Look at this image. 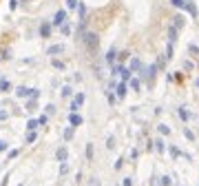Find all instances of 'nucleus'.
I'll list each match as a JSON object with an SVG mask.
<instances>
[{"label":"nucleus","mask_w":199,"mask_h":186,"mask_svg":"<svg viewBox=\"0 0 199 186\" xmlns=\"http://www.w3.org/2000/svg\"><path fill=\"white\" fill-rule=\"evenodd\" d=\"M82 42H84V46H86L91 53H95V51H97V46H100V38H97V33H86V36L82 38Z\"/></svg>","instance_id":"1"},{"label":"nucleus","mask_w":199,"mask_h":186,"mask_svg":"<svg viewBox=\"0 0 199 186\" xmlns=\"http://www.w3.org/2000/svg\"><path fill=\"white\" fill-rule=\"evenodd\" d=\"M84 100H86V95H84V93H78V95L73 98V102H71L69 111H71V113H78V111H80V106L84 104Z\"/></svg>","instance_id":"2"},{"label":"nucleus","mask_w":199,"mask_h":186,"mask_svg":"<svg viewBox=\"0 0 199 186\" xmlns=\"http://www.w3.org/2000/svg\"><path fill=\"white\" fill-rule=\"evenodd\" d=\"M64 22H66V9H58V11H56V18H53V25L62 27Z\"/></svg>","instance_id":"3"},{"label":"nucleus","mask_w":199,"mask_h":186,"mask_svg":"<svg viewBox=\"0 0 199 186\" xmlns=\"http://www.w3.org/2000/svg\"><path fill=\"white\" fill-rule=\"evenodd\" d=\"M82 122H84V118H82L80 113H69V124H71L73 129H75V126H80Z\"/></svg>","instance_id":"4"},{"label":"nucleus","mask_w":199,"mask_h":186,"mask_svg":"<svg viewBox=\"0 0 199 186\" xmlns=\"http://www.w3.org/2000/svg\"><path fill=\"white\" fill-rule=\"evenodd\" d=\"M66 157H69V149H66V146H60V149L56 151V159L62 164V162H66Z\"/></svg>","instance_id":"5"},{"label":"nucleus","mask_w":199,"mask_h":186,"mask_svg":"<svg viewBox=\"0 0 199 186\" xmlns=\"http://www.w3.org/2000/svg\"><path fill=\"white\" fill-rule=\"evenodd\" d=\"M64 51V44H51L46 49V56H58V53H62Z\"/></svg>","instance_id":"6"},{"label":"nucleus","mask_w":199,"mask_h":186,"mask_svg":"<svg viewBox=\"0 0 199 186\" xmlns=\"http://www.w3.org/2000/svg\"><path fill=\"white\" fill-rule=\"evenodd\" d=\"M124 95H126V82H119V84H117V91H115V98L122 100Z\"/></svg>","instance_id":"7"},{"label":"nucleus","mask_w":199,"mask_h":186,"mask_svg":"<svg viewBox=\"0 0 199 186\" xmlns=\"http://www.w3.org/2000/svg\"><path fill=\"white\" fill-rule=\"evenodd\" d=\"M40 36H42V38H49V36H51V25H49V22H42V25H40Z\"/></svg>","instance_id":"8"},{"label":"nucleus","mask_w":199,"mask_h":186,"mask_svg":"<svg viewBox=\"0 0 199 186\" xmlns=\"http://www.w3.org/2000/svg\"><path fill=\"white\" fill-rule=\"evenodd\" d=\"M16 95H18V98H29V95H31V89H27V86H18V89H16Z\"/></svg>","instance_id":"9"},{"label":"nucleus","mask_w":199,"mask_h":186,"mask_svg":"<svg viewBox=\"0 0 199 186\" xmlns=\"http://www.w3.org/2000/svg\"><path fill=\"white\" fill-rule=\"evenodd\" d=\"M139 69H142L139 58H133V60H131V64H129V71H131V73H135V71H139Z\"/></svg>","instance_id":"10"},{"label":"nucleus","mask_w":199,"mask_h":186,"mask_svg":"<svg viewBox=\"0 0 199 186\" xmlns=\"http://www.w3.org/2000/svg\"><path fill=\"white\" fill-rule=\"evenodd\" d=\"M175 40H177V29L170 27V29H168V44L172 46V44H175Z\"/></svg>","instance_id":"11"},{"label":"nucleus","mask_w":199,"mask_h":186,"mask_svg":"<svg viewBox=\"0 0 199 186\" xmlns=\"http://www.w3.org/2000/svg\"><path fill=\"white\" fill-rule=\"evenodd\" d=\"M115 56H117V51L111 46V49H109V53H106V62H109L111 66H115Z\"/></svg>","instance_id":"12"},{"label":"nucleus","mask_w":199,"mask_h":186,"mask_svg":"<svg viewBox=\"0 0 199 186\" xmlns=\"http://www.w3.org/2000/svg\"><path fill=\"white\" fill-rule=\"evenodd\" d=\"M9 91H11V84H9V80L0 78V93H9Z\"/></svg>","instance_id":"13"},{"label":"nucleus","mask_w":199,"mask_h":186,"mask_svg":"<svg viewBox=\"0 0 199 186\" xmlns=\"http://www.w3.org/2000/svg\"><path fill=\"white\" fill-rule=\"evenodd\" d=\"M172 20H175V22H172V25H170V27H175V29L179 31V29L184 27V18H182V16H175V18H172Z\"/></svg>","instance_id":"14"},{"label":"nucleus","mask_w":199,"mask_h":186,"mask_svg":"<svg viewBox=\"0 0 199 186\" xmlns=\"http://www.w3.org/2000/svg\"><path fill=\"white\" fill-rule=\"evenodd\" d=\"M36 140H38V133L36 131H27V144H33Z\"/></svg>","instance_id":"15"},{"label":"nucleus","mask_w":199,"mask_h":186,"mask_svg":"<svg viewBox=\"0 0 199 186\" xmlns=\"http://www.w3.org/2000/svg\"><path fill=\"white\" fill-rule=\"evenodd\" d=\"M179 118H182V120H184V122H188V120H190V113H188V111H186V109H184V106H182V109H179Z\"/></svg>","instance_id":"16"},{"label":"nucleus","mask_w":199,"mask_h":186,"mask_svg":"<svg viewBox=\"0 0 199 186\" xmlns=\"http://www.w3.org/2000/svg\"><path fill=\"white\" fill-rule=\"evenodd\" d=\"M60 31H62V36H69V33H71V25H69V22H64V25L60 27Z\"/></svg>","instance_id":"17"},{"label":"nucleus","mask_w":199,"mask_h":186,"mask_svg":"<svg viewBox=\"0 0 199 186\" xmlns=\"http://www.w3.org/2000/svg\"><path fill=\"white\" fill-rule=\"evenodd\" d=\"M71 137H73V126H66V129H64V140L69 142Z\"/></svg>","instance_id":"18"},{"label":"nucleus","mask_w":199,"mask_h":186,"mask_svg":"<svg viewBox=\"0 0 199 186\" xmlns=\"http://www.w3.org/2000/svg\"><path fill=\"white\" fill-rule=\"evenodd\" d=\"M78 13H80V20H84V13H86V5H78Z\"/></svg>","instance_id":"19"},{"label":"nucleus","mask_w":199,"mask_h":186,"mask_svg":"<svg viewBox=\"0 0 199 186\" xmlns=\"http://www.w3.org/2000/svg\"><path fill=\"white\" fill-rule=\"evenodd\" d=\"M71 95H73V89L71 86H64L62 89V98H71Z\"/></svg>","instance_id":"20"},{"label":"nucleus","mask_w":199,"mask_h":186,"mask_svg":"<svg viewBox=\"0 0 199 186\" xmlns=\"http://www.w3.org/2000/svg\"><path fill=\"white\" fill-rule=\"evenodd\" d=\"M51 64H53V66L58 69V71H64V62H62V60H53Z\"/></svg>","instance_id":"21"},{"label":"nucleus","mask_w":199,"mask_h":186,"mask_svg":"<svg viewBox=\"0 0 199 186\" xmlns=\"http://www.w3.org/2000/svg\"><path fill=\"white\" fill-rule=\"evenodd\" d=\"M78 0H66V9H78Z\"/></svg>","instance_id":"22"},{"label":"nucleus","mask_w":199,"mask_h":186,"mask_svg":"<svg viewBox=\"0 0 199 186\" xmlns=\"http://www.w3.org/2000/svg\"><path fill=\"white\" fill-rule=\"evenodd\" d=\"M131 89L133 91H139V80L137 78H131Z\"/></svg>","instance_id":"23"},{"label":"nucleus","mask_w":199,"mask_h":186,"mask_svg":"<svg viewBox=\"0 0 199 186\" xmlns=\"http://www.w3.org/2000/svg\"><path fill=\"white\" fill-rule=\"evenodd\" d=\"M38 129V120H29V124H27V131H36Z\"/></svg>","instance_id":"24"},{"label":"nucleus","mask_w":199,"mask_h":186,"mask_svg":"<svg viewBox=\"0 0 199 186\" xmlns=\"http://www.w3.org/2000/svg\"><path fill=\"white\" fill-rule=\"evenodd\" d=\"M86 159H93V144H86Z\"/></svg>","instance_id":"25"},{"label":"nucleus","mask_w":199,"mask_h":186,"mask_svg":"<svg viewBox=\"0 0 199 186\" xmlns=\"http://www.w3.org/2000/svg\"><path fill=\"white\" fill-rule=\"evenodd\" d=\"M153 144H155V149H157L159 153L164 151V140H155V142H153Z\"/></svg>","instance_id":"26"},{"label":"nucleus","mask_w":199,"mask_h":186,"mask_svg":"<svg viewBox=\"0 0 199 186\" xmlns=\"http://www.w3.org/2000/svg\"><path fill=\"white\" fill-rule=\"evenodd\" d=\"M106 98H109V104H111V106L117 102V98H115V93H113V91H109V95H106Z\"/></svg>","instance_id":"27"},{"label":"nucleus","mask_w":199,"mask_h":186,"mask_svg":"<svg viewBox=\"0 0 199 186\" xmlns=\"http://www.w3.org/2000/svg\"><path fill=\"white\" fill-rule=\"evenodd\" d=\"M66 173H69V164L62 162V164H60V175H66Z\"/></svg>","instance_id":"28"},{"label":"nucleus","mask_w":199,"mask_h":186,"mask_svg":"<svg viewBox=\"0 0 199 186\" xmlns=\"http://www.w3.org/2000/svg\"><path fill=\"white\" fill-rule=\"evenodd\" d=\"M159 133H162V135H168V133H170V126H166V124H159Z\"/></svg>","instance_id":"29"},{"label":"nucleus","mask_w":199,"mask_h":186,"mask_svg":"<svg viewBox=\"0 0 199 186\" xmlns=\"http://www.w3.org/2000/svg\"><path fill=\"white\" fill-rule=\"evenodd\" d=\"M184 135H186V137L190 140V142H192V140H195V133H192L190 129H184Z\"/></svg>","instance_id":"30"},{"label":"nucleus","mask_w":199,"mask_h":186,"mask_svg":"<svg viewBox=\"0 0 199 186\" xmlns=\"http://www.w3.org/2000/svg\"><path fill=\"white\" fill-rule=\"evenodd\" d=\"M27 111H29V113L36 111V100H29V102H27Z\"/></svg>","instance_id":"31"},{"label":"nucleus","mask_w":199,"mask_h":186,"mask_svg":"<svg viewBox=\"0 0 199 186\" xmlns=\"http://www.w3.org/2000/svg\"><path fill=\"white\" fill-rule=\"evenodd\" d=\"M44 111H46V115H53V113H56V106H53V104H46Z\"/></svg>","instance_id":"32"},{"label":"nucleus","mask_w":199,"mask_h":186,"mask_svg":"<svg viewBox=\"0 0 199 186\" xmlns=\"http://www.w3.org/2000/svg\"><path fill=\"white\" fill-rule=\"evenodd\" d=\"M29 98H31V100H38V98H40V91H38V89H31V95H29Z\"/></svg>","instance_id":"33"},{"label":"nucleus","mask_w":199,"mask_h":186,"mask_svg":"<svg viewBox=\"0 0 199 186\" xmlns=\"http://www.w3.org/2000/svg\"><path fill=\"white\" fill-rule=\"evenodd\" d=\"M49 122V118H46V115H42V118H38V126H44Z\"/></svg>","instance_id":"34"},{"label":"nucleus","mask_w":199,"mask_h":186,"mask_svg":"<svg viewBox=\"0 0 199 186\" xmlns=\"http://www.w3.org/2000/svg\"><path fill=\"white\" fill-rule=\"evenodd\" d=\"M188 51H190V53H195V56H197V53H199V46H197V44H190V46H188Z\"/></svg>","instance_id":"35"},{"label":"nucleus","mask_w":199,"mask_h":186,"mask_svg":"<svg viewBox=\"0 0 199 186\" xmlns=\"http://www.w3.org/2000/svg\"><path fill=\"white\" fill-rule=\"evenodd\" d=\"M170 155H172V157H179L182 153H179V149H175V146H170Z\"/></svg>","instance_id":"36"},{"label":"nucleus","mask_w":199,"mask_h":186,"mask_svg":"<svg viewBox=\"0 0 199 186\" xmlns=\"http://www.w3.org/2000/svg\"><path fill=\"white\" fill-rule=\"evenodd\" d=\"M162 186H170V177H168V175L162 177Z\"/></svg>","instance_id":"37"},{"label":"nucleus","mask_w":199,"mask_h":186,"mask_svg":"<svg viewBox=\"0 0 199 186\" xmlns=\"http://www.w3.org/2000/svg\"><path fill=\"white\" fill-rule=\"evenodd\" d=\"M122 186H133V179H131V177H124V182H122Z\"/></svg>","instance_id":"38"},{"label":"nucleus","mask_w":199,"mask_h":186,"mask_svg":"<svg viewBox=\"0 0 199 186\" xmlns=\"http://www.w3.org/2000/svg\"><path fill=\"white\" fill-rule=\"evenodd\" d=\"M109 149H115V137H109V142H106Z\"/></svg>","instance_id":"39"},{"label":"nucleus","mask_w":199,"mask_h":186,"mask_svg":"<svg viewBox=\"0 0 199 186\" xmlns=\"http://www.w3.org/2000/svg\"><path fill=\"white\" fill-rule=\"evenodd\" d=\"M7 151V142H5V140H0V153H5Z\"/></svg>","instance_id":"40"},{"label":"nucleus","mask_w":199,"mask_h":186,"mask_svg":"<svg viewBox=\"0 0 199 186\" xmlns=\"http://www.w3.org/2000/svg\"><path fill=\"white\" fill-rule=\"evenodd\" d=\"M122 166H124V159H117V162H115V171H119Z\"/></svg>","instance_id":"41"},{"label":"nucleus","mask_w":199,"mask_h":186,"mask_svg":"<svg viewBox=\"0 0 199 186\" xmlns=\"http://www.w3.org/2000/svg\"><path fill=\"white\" fill-rule=\"evenodd\" d=\"M9 118V113L7 111H2V109H0V120H7Z\"/></svg>","instance_id":"42"},{"label":"nucleus","mask_w":199,"mask_h":186,"mask_svg":"<svg viewBox=\"0 0 199 186\" xmlns=\"http://www.w3.org/2000/svg\"><path fill=\"white\" fill-rule=\"evenodd\" d=\"M18 153H20L18 149H16V151H9V159H13V157H18Z\"/></svg>","instance_id":"43"},{"label":"nucleus","mask_w":199,"mask_h":186,"mask_svg":"<svg viewBox=\"0 0 199 186\" xmlns=\"http://www.w3.org/2000/svg\"><path fill=\"white\" fill-rule=\"evenodd\" d=\"M16 7H18V0H11V2H9V9H11V11H13V9H16Z\"/></svg>","instance_id":"44"},{"label":"nucleus","mask_w":199,"mask_h":186,"mask_svg":"<svg viewBox=\"0 0 199 186\" xmlns=\"http://www.w3.org/2000/svg\"><path fill=\"white\" fill-rule=\"evenodd\" d=\"M195 84H197V86H199V80H197V82H195Z\"/></svg>","instance_id":"45"}]
</instances>
